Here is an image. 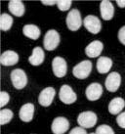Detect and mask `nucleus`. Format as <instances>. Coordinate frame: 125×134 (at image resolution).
I'll return each instance as SVG.
<instances>
[{
  "label": "nucleus",
  "instance_id": "obj_30",
  "mask_svg": "<svg viewBox=\"0 0 125 134\" xmlns=\"http://www.w3.org/2000/svg\"><path fill=\"white\" fill-rule=\"evenodd\" d=\"M41 2H42L43 5H47V6H52V5H55V4L57 5V1H53V0H52V1H45V0H42Z\"/></svg>",
  "mask_w": 125,
  "mask_h": 134
},
{
  "label": "nucleus",
  "instance_id": "obj_2",
  "mask_svg": "<svg viewBox=\"0 0 125 134\" xmlns=\"http://www.w3.org/2000/svg\"><path fill=\"white\" fill-rule=\"evenodd\" d=\"M11 81L13 86L16 89L21 90L25 88L27 84V76L25 71H22V69H16L11 72Z\"/></svg>",
  "mask_w": 125,
  "mask_h": 134
},
{
  "label": "nucleus",
  "instance_id": "obj_24",
  "mask_svg": "<svg viewBox=\"0 0 125 134\" xmlns=\"http://www.w3.org/2000/svg\"><path fill=\"white\" fill-rule=\"evenodd\" d=\"M96 134H114L113 129L107 124H102L97 127L96 129Z\"/></svg>",
  "mask_w": 125,
  "mask_h": 134
},
{
  "label": "nucleus",
  "instance_id": "obj_10",
  "mask_svg": "<svg viewBox=\"0 0 125 134\" xmlns=\"http://www.w3.org/2000/svg\"><path fill=\"white\" fill-rule=\"evenodd\" d=\"M120 84H121V76L116 71L110 72V75H107V77L106 78L105 85H106V88L110 92H115V91H117Z\"/></svg>",
  "mask_w": 125,
  "mask_h": 134
},
{
  "label": "nucleus",
  "instance_id": "obj_1",
  "mask_svg": "<svg viewBox=\"0 0 125 134\" xmlns=\"http://www.w3.org/2000/svg\"><path fill=\"white\" fill-rule=\"evenodd\" d=\"M66 26L67 29L71 31H76L81 27L82 26V20H81L80 12L77 9H72L69 12V14L66 16Z\"/></svg>",
  "mask_w": 125,
  "mask_h": 134
},
{
  "label": "nucleus",
  "instance_id": "obj_13",
  "mask_svg": "<svg viewBox=\"0 0 125 134\" xmlns=\"http://www.w3.org/2000/svg\"><path fill=\"white\" fill-rule=\"evenodd\" d=\"M104 49V44L100 40H94L89 43L85 48V54L89 58H96L101 55Z\"/></svg>",
  "mask_w": 125,
  "mask_h": 134
},
{
  "label": "nucleus",
  "instance_id": "obj_11",
  "mask_svg": "<svg viewBox=\"0 0 125 134\" xmlns=\"http://www.w3.org/2000/svg\"><path fill=\"white\" fill-rule=\"evenodd\" d=\"M56 95V90L53 87H46L38 96V103L43 107H49Z\"/></svg>",
  "mask_w": 125,
  "mask_h": 134
},
{
  "label": "nucleus",
  "instance_id": "obj_29",
  "mask_svg": "<svg viewBox=\"0 0 125 134\" xmlns=\"http://www.w3.org/2000/svg\"><path fill=\"white\" fill-rule=\"evenodd\" d=\"M69 134H87V133H86L85 128H83V127H81V126H78V127L72 128Z\"/></svg>",
  "mask_w": 125,
  "mask_h": 134
},
{
  "label": "nucleus",
  "instance_id": "obj_9",
  "mask_svg": "<svg viewBox=\"0 0 125 134\" xmlns=\"http://www.w3.org/2000/svg\"><path fill=\"white\" fill-rule=\"evenodd\" d=\"M70 128V122L69 120L64 116H58L56 118L51 125V130L54 134H64Z\"/></svg>",
  "mask_w": 125,
  "mask_h": 134
},
{
  "label": "nucleus",
  "instance_id": "obj_15",
  "mask_svg": "<svg viewBox=\"0 0 125 134\" xmlns=\"http://www.w3.org/2000/svg\"><path fill=\"white\" fill-rule=\"evenodd\" d=\"M100 12L103 20L105 21H110L113 18L114 15V7L113 4L110 1L105 0L100 3Z\"/></svg>",
  "mask_w": 125,
  "mask_h": 134
},
{
  "label": "nucleus",
  "instance_id": "obj_18",
  "mask_svg": "<svg viewBox=\"0 0 125 134\" xmlns=\"http://www.w3.org/2000/svg\"><path fill=\"white\" fill-rule=\"evenodd\" d=\"M8 8H9V11L16 17H22L25 14V11H26L25 5L20 0H12V1H10L9 4H8Z\"/></svg>",
  "mask_w": 125,
  "mask_h": 134
},
{
  "label": "nucleus",
  "instance_id": "obj_25",
  "mask_svg": "<svg viewBox=\"0 0 125 134\" xmlns=\"http://www.w3.org/2000/svg\"><path fill=\"white\" fill-rule=\"evenodd\" d=\"M72 1L70 0H59L57 1V6L59 8L60 11H67L71 7Z\"/></svg>",
  "mask_w": 125,
  "mask_h": 134
},
{
  "label": "nucleus",
  "instance_id": "obj_16",
  "mask_svg": "<svg viewBox=\"0 0 125 134\" xmlns=\"http://www.w3.org/2000/svg\"><path fill=\"white\" fill-rule=\"evenodd\" d=\"M0 62L2 66L5 67H10V66H14L19 62V55L18 53L12 50H8L2 53V55L0 57Z\"/></svg>",
  "mask_w": 125,
  "mask_h": 134
},
{
  "label": "nucleus",
  "instance_id": "obj_5",
  "mask_svg": "<svg viewBox=\"0 0 125 134\" xmlns=\"http://www.w3.org/2000/svg\"><path fill=\"white\" fill-rule=\"evenodd\" d=\"M97 115L93 112H83L79 114L77 116V122L79 126L83 128H92L97 123Z\"/></svg>",
  "mask_w": 125,
  "mask_h": 134
},
{
  "label": "nucleus",
  "instance_id": "obj_17",
  "mask_svg": "<svg viewBox=\"0 0 125 134\" xmlns=\"http://www.w3.org/2000/svg\"><path fill=\"white\" fill-rule=\"evenodd\" d=\"M44 59H45V54L43 49L41 48V47H39V46H37V47H35V48L33 49L32 54L29 58V62L30 63V65L36 67V66H40L41 64L44 62Z\"/></svg>",
  "mask_w": 125,
  "mask_h": 134
},
{
  "label": "nucleus",
  "instance_id": "obj_12",
  "mask_svg": "<svg viewBox=\"0 0 125 134\" xmlns=\"http://www.w3.org/2000/svg\"><path fill=\"white\" fill-rule=\"evenodd\" d=\"M85 95L89 101L99 100L101 96L103 95V87L98 82H93L86 88Z\"/></svg>",
  "mask_w": 125,
  "mask_h": 134
},
{
  "label": "nucleus",
  "instance_id": "obj_28",
  "mask_svg": "<svg viewBox=\"0 0 125 134\" xmlns=\"http://www.w3.org/2000/svg\"><path fill=\"white\" fill-rule=\"evenodd\" d=\"M118 40L123 45H125V26H122L118 31Z\"/></svg>",
  "mask_w": 125,
  "mask_h": 134
},
{
  "label": "nucleus",
  "instance_id": "obj_8",
  "mask_svg": "<svg viewBox=\"0 0 125 134\" xmlns=\"http://www.w3.org/2000/svg\"><path fill=\"white\" fill-rule=\"evenodd\" d=\"M52 70L57 77H64L67 71V65L66 60L62 57H55L52 61Z\"/></svg>",
  "mask_w": 125,
  "mask_h": 134
},
{
  "label": "nucleus",
  "instance_id": "obj_22",
  "mask_svg": "<svg viewBox=\"0 0 125 134\" xmlns=\"http://www.w3.org/2000/svg\"><path fill=\"white\" fill-rule=\"evenodd\" d=\"M13 25V18L9 14L3 13L0 17V29L3 31H7L12 27Z\"/></svg>",
  "mask_w": 125,
  "mask_h": 134
},
{
  "label": "nucleus",
  "instance_id": "obj_21",
  "mask_svg": "<svg viewBox=\"0 0 125 134\" xmlns=\"http://www.w3.org/2000/svg\"><path fill=\"white\" fill-rule=\"evenodd\" d=\"M22 34L25 36L30 38L32 40H36L41 34L40 29L35 25H26L22 27Z\"/></svg>",
  "mask_w": 125,
  "mask_h": 134
},
{
  "label": "nucleus",
  "instance_id": "obj_4",
  "mask_svg": "<svg viewBox=\"0 0 125 134\" xmlns=\"http://www.w3.org/2000/svg\"><path fill=\"white\" fill-rule=\"evenodd\" d=\"M60 44V34L55 30H48L43 39V45L44 48L47 51H53L55 50Z\"/></svg>",
  "mask_w": 125,
  "mask_h": 134
},
{
  "label": "nucleus",
  "instance_id": "obj_23",
  "mask_svg": "<svg viewBox=\"0 0 125 134\" xmlns=\"http://www.w3.org/2000/svg\"><path fill=\"white\" fill-rule=\"evenodd\" d=\"M13 119V112L9 109H3L0 112V124L4 125L6 123L10 122Z\"/></svg>",
  "mask_w": 125,
  "mask_h": 134
},
{
  "label": "nucleus",
  "instance_id": "obj_31",
  "mask_svg": "<svg viewBox=\"0 0 125 134\" xmlns=\"http://www.w3.org/2000/svg\"><path fill=\"white\" fill-rule=\"evenodd\" d=\"M116 4L118 5V7L120 8H125V0H117Z\"/></svg>",
  "mask_w": 125,
  "mask_h": 134
},
{
  "label": "nucleus",
  "instance_id": "obj_32",
  "mask_svg": "<svg viewBox=\"0 0 125 134\" xmlns=\"http://www.w3.org/2000/svg\"><path fill=\"white\" fill-rule=\"evenodd\" d=\"M89 134H96V133H89Z\"/></svg>",
  "mask_w": 125,
  "mask_h": 134
},
{
  "label": "nucleus",
  "instance_id": "obj_19",
  "mask_svg": "<svg viewBox=\"0 0 125 134\" xmlns=\"http://www.w3.org/2000/svg\"><path fill=\"white\" fill-rule=\"evenodd\" d=\"M111 67H112V60L110 58L102 56L97 61V71L102 75L109 72Z\"/></svg>",
  "mask_w": 125,
  "mask_h": 134
},
{
  "label": "nucleus",
  "instance_id": "obj_6",
  "mask_svg": "<svg viewBox=\"0 0 125 134\" xmlns=\"http://www.w3.org/2000/svg\"><path fill=\"white\" fill-rule=\"evenodd\" d=\"M59 98L60 100L66 105L73 104L74 102L77 100V96H76L75 92L67 84H64L61 87L59 92Z\"/></svg>",
  "mask_w": 125,
  "mask_h": 134
},
{
  "label": "nucleus",
  "instance_id": "obj_14",
  "mask_svg": "<svg viewBox=\"0 0 125 134\" xmlns=\"http://www.w3.org/2000/svg\"><path fill=\"white\" fill-rule=\"evenodd\" d=\"M33 115H34V105L31 103H26L22 105L19 112V116L24 122L31 121L33 119Z\"/></svg>",
  "mask_w": 125,
  "mask_h": 134
},
{
  "label": "nucleus",
  "instance_id": "obj_26",
  "mask_svg": "<svg viewBox=\"0 0 125 134\" xmlns=\"http://www.w3.org/2000/svg\"><path fill=\"white\" fill-rule=\"evenodd\" d=\"M9 100H10L9 94L6 91H1V93H0V107L3 108L4 106H6Z\"/></svg>",
  "mask_w": 125,
  "mask_h": 134
},
{
  "label": "nucleus",
  "instance_id": "obj_7",
  "mask_svg": "<svg viewBox=\"0 0 125 134\" xmlns=\"http://www.w3.org/2000/svg\"><path fill=\"white\" fill-rule=\"evenodd\" d=\"M83 25H84L85 29L93 34H99L102 30L101 21L98 17L94 15H88L87 17H85V19L83 20Z\"/></svg>",
  "mask_w": 125,
  "mask_h": 134
},
{
  "label": "nucleus",
  "instance_id": "obj_27",
  "mask_svg": "<svg viewBox=\"0 0 125 134\" xmlns=\"http://www.w3.org/2000/svg\"><path fill=\"white\" fill-rule=\"evenodd\" d=\"M116 122H117L118 126H120L121 128L125 129V112L121 113L117 115L116 118Z\"/></svg>",
  "mask_w": 125,
  "mask_h": 134
},
{
  "label": "nucleus",
  "instance_id": "obj_20",
  "mask_svg": "<svg viewBox=\"0 0 125 134\" xmlns=\"http://www.w3.org/2000/svg\"><path fill=\"white\" fill-rule=\"evenodd\" d=\"M125 107V101L120 97L114 98L109 104V112L111 115H118Z\"/></svg>",
  "mask_w": 125,
  "mask_h": 134
},
{
  "label": "nucleus",
  "instance_id": "obj_3",
  "mask_svg": "<svg viewBox=\"0 0 125 134\" xmlns=\"http://www.w3.org/2000/svg\"><path fill=\"white\" fill-rule=\"evenodd\" d=\"M92 71V63L90 61H82L76 66H74L72 70V75L78 79H85L91 74Z\"/></svg>",
  "mask_w": 125,
  "mask_h": 134
}]
</instances>
